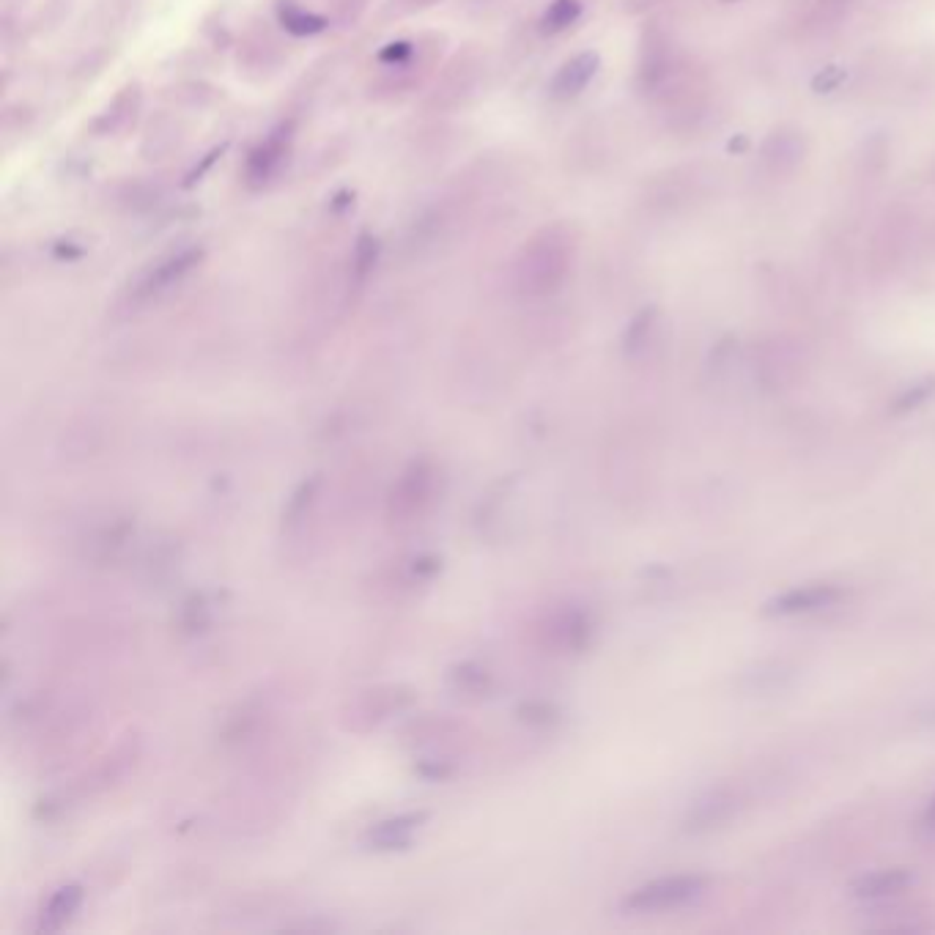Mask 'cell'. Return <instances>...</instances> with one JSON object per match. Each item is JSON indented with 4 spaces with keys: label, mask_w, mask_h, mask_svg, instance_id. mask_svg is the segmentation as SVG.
Returning a JSON list of instances; mask_svg holds the SVG:
<instances>
[{
    "label": "cell",
    "mask_w": 935,
    "mask_h": 935,
    "mask_svg": "<svg viewBox=\"0 0 935 935\" xmlns=\"http://www.w3.org/2000/svg\"><path fill=\"white\" fill-rule=\"evenodd\" d=\"M565 270H568L565 242L549 239L538 247H532V253L527 255V261L521 266V286H524V291H536V294L554 291L557 283L562 280Z\"/></svg>",
    "instance_id": "cell-4"
},
{
    "label": "cell",
    "mask_w": 935,
    "mask_h": 935,
    "mask_svg": "<svg viewBox=\"0 0 935 935\" xmlns=\"http://www.w3.org/2000/svg\"><path fill=\"white\" fill-rule=\"evenodd\" d=\"M433 483H436V472H433L431 461L415 459L404 472L398 475V480L390 488V497H387L390 524H395V527L412 524L417 516H423V510L431 505Z\"/></svg>",
    "instance_id": "cell-1"
},
{
    "label": "cell",
    "mask_w": 935,
    "mask_h": 935,
    "mask_svg": "<svg viewBox=\"0 0 935 935\" xmlns=\"http://www.w3.org/2000/svg\"><path fill=\"white\" fill-rule=\"evenodd\" d=\"M206 620H209V609H206L203 598H193V601L184 606L182 626H184L187 631H201V629L206 626Z\"/></svg>",
    "instance_id": "cell-20"
},
{
    "label": "cell",
    "mask_w": 935,
    "mask_h": 935,
    "mask_svg": "<svg viewBox=\"0 0 935 935\" xmlns=\"http://www.w3.org/2000/svg\"><path fill=\"white\" fill-rule=\"evenodd\" d=\"M552 637L560 648L565 650H585L590 637H593V622L585 612H562L554 622H552Z\"/></svg>",
    "instance_id": "cell-12"
},
{
    "label": "cell",
    "mask_w": 935,
    "mask_h": 935,
    "mask_svg": "<svg viewBox=\"0 0 935 935\" xmlns=\"http://www.w3.org/2000/svg\"><path fill=\"white\" fill-rule=\"evenodd\" d=\"M705 888L702 875H670L650 880L622 900V911L629 914H653V911H666L678 908L689 900H694Z\"/></svg>",
    "instance_id": "cell-2"
},
{
    "label": "cell",
    "mask_w": 935,
    "mask_h": 935,
    "mask_svg": "<svg viewBox=\"0 0 935 935\" xmlns=\"http://www.w3.org/2000/svg\"><path fill=\"white\" fill-rule=\"evenodd\" d=\"M319 485H322V477H319V475L307 477V480H302V483L296 485V492L291 494L288 508H286V513H283V521H286V524H296V521L307 513L310 502H313L316 494H319Z\"/></svg>",
    "instance_id": "cell-17"
},
{
    "label": "cell",
    "mask_w": 935,
    "mask_h": 935,
    "mask_svg": "<svg viewBox=\"0 0 935 935\" xmlns=\"http://www.w3.org/2000/svg\"><path fill=\"white\" fill-rule=\"evenodd\" d=\"M839 596H842V590L834 588V585H807V588H795V590H787V593L771 598L763 606V612L766 614H779V617L807 614V612H815V609H823V606L834 604Z\"/></svg>",
    "instance_id": "cell-6"
},
{
    "label": "cell",
    "mask_w": 935,
    "mask_h": 935,
    "mask_svg": "<svg viewBox=\"0 0 935 935\" xmlns=\"http://www.w3.org/2000/svg\"><path fill=\"white\" fill-rule=\"evenodd\" d=\"M201 258H203V253L198 247H182V250H173V253L162 255L141 275V280L132 286L129 299L135 305H146L151 299H159L162 294H167L170 288L179 286L201 263Z\"/></svg>",
    "instance_id": "cell-3"
},
{
    "label": "cell",
    "mask_w": 935,
    "mask_h": 935,
    "mask_svg": "<svg viewBox=\"0 0 935 935\" xmlns=\"http://www.w3.org/2000/svg\"><path fill=\"white\" fill-rule=\"evenodd\" d=\"M735 810V795L725 793V790H716L705 795L702 801H697V804L691 807L689 818H686V828L689 831H705V828H714L719 823H725Z\"/></svg>",
    "instance_id": "cell-11"
},
{
    "label": "cell",
    "mask_w": 935,
    "mask_h": 935,
    "mask_svg": "<svg viewBox=\"0 0 935 935\" xmlns=\"http://www.w3.org/2000/svg\"><path fill=\"white\" fill-rule=\"evenodd\" d=\"M924 826H927V828H935V798L930 801V807H927V812H924Z\"/></svg>",
    "instance_id": "cell-23"
},
{
    "label": "cell",
    "mask_w": 935,
    "mask_h": 935,
    "mask_svg": "<svg viewBox=\"0 0 935 935\" xmlns=\"http://www.w3.org/2000/svg\"><path fill=\"white\" fill-rule=\"evenodd\" d=\"M428 820V812H407V815H398V818H390V820H382L376 823L371 831H368V845L373 851H400V848H409L415 834L420 831V826Z\"/></svg>",
    "instance_id": "cell-7"
},
{
    "label": "cell",
    "mask_w": 935,
    "mask_h": 935,
    "mask_svg": "<svg viewBox=\"0 0 935 935\" xmlns=\"http://www.w3.org/2000/svg\"><path fill=\"white\" fill-rule=\"evenodd\" d=\"M932 392H935V379H924L922 384H914L911 390H905V392L895 400L892 412H895V415H905V412L922 407Z\"/></svg>",
    "instance_id": "cell-18"
},
{
    "label": "cell",
    "mask_w": 935,
    "mask_h": 935,
    "mask_svg": "<svg viewBox=\"0 0 935 935\" xmlns=\"http://www.w3.org/2000/svg\"><path fill=\"white\" fill-rule=\"evenodd\" d=\"M448 681H450L453 691L464 694V697H485L488 691H492V675H488L480 664H472V661L456 664L448 675Z\"/></svg>",
    "instance_id": "cell-15"
},
{
    "label": "cell",
    "mask_w": 935,
    "mask_h": 935,
    "mask_svg": "<svg viewBox=\"0 0 935 935\" xmlns=\"http://www.w3.org/2000/svg\"><path fill=\"white\" fill-rule=\"evenodd\" d=\"M653 310H645V313L639 316V319H634V324H631V330L626 332V348L629 351H634V348H639V343L645 340V332H650V327H653Z\"/></svg>",
    "instance_id": "cell-22"
},
{
    "label": "cell",
    "mask_w": 935,
    "mask_h": 935,
    "mask_svg": "<svg viewBox=\"0 0 935 935\" xmlns=\"http://www.w3.org/2000/svg\"><path fill=\"white\" fill-rule=\"evenodd\" d=\"M911 883H914V872L903 870V867H895V870H878V872H870V875L859 878L851 886V892L859 900H880V897L903 892V888L911 886Z\"/></svg>",
    "instance_id": "cell-10"
},
{
    "label": "cell",
    "mask_w": 935,
    "mask_h": 935,
    "mask_svg": "<svg viewBox=\"0 0 935 935\" xmlns=\"http://www.w3.org/2000/svg\"><path fill=\"white\" fill-rule=\"evenodd\" d=\"M283 20H286V28L294 33H316L324 28L322 17H310V14H299V12H288V14H283Z\"/></svg>",
    "instance_id": "cell-21"
},
{
    "label": "cell",
    "mask_w": 935,
    "mask_h": 935,
    "mask_svg": "<svg viewBox=\"0 0 935 935\" xmlns=\"http://www.w3.org/2000/svg\"><path fill=\"white\" fill-rule=\"evenodd\" d=\"M409 702H412V697H409V694H400V689L371 691V694H365L357 705H354L351 722L365 719V727L379 725L382 719H387V716L392 714V710H398L400 705H409Z\"/></svg>",
    "instance_id": "cell-14"
},
{
    "label": "cell",
    "mask_w": 935,
    "mask_h": 935,
    "mask_svg": "<svg viewBox=\"0 0 935 935\" xmlns=\"http://www.w3.org/2000/svg\"><path fill=\"white\" fill-rule=\"evenodd\" d=\"M519 716L529 725H552L557 719V710L549 702H524L519 708Z\"/></svg>",
    "instance_id": "cell-19"
},
{
    "label": "cell",
    "mask_w": 935,
    "mask_h": 935,
    "mask_svg": "<svg viewBox=\"0 0 935 935\" xmlns=\"http://www.w3.org/2000/svg\"><path fill=\"white\" fill-rule=\"evenodd\" d=\"M579 14H582V4H579V0H554L541 20V28L544 33H560L568 25H573Z\"/></svg>",
    "instance_id": "cell-16"
},
{
    "label": "cell",
    "mask_w": 935,
    "mask_h": 935,
    "mask_svg": "<svg viewBox=\"0 0 935 935\" xmlns=\"http://www.w3.org/2000/svg\"><path fill=\"white\" fill-rule=\"evenodd\" d=\"M598 72V56L596 53H582L562 64V69L552 80V97L554 99H573L588 88V82Z\"/></svg>",
    "instance_id": "cell-8"
},
{
    "label": "cell",
    "mask_w": 935,
    "mask_h": 935,
    "mask_svg": "<svg viewBox=\"0 0 935 935\" xmlns=\"http://www.w3.org/2000/svg\"><path fill=\"white\" fill-rule=\"evenodd\" d=\"M763 159L774 173H787L804 159V141L795 132H776L763 146Z\"/></svg>",
    "instance_id": "cell-13"
},
{
    "label": "cell",
    "mask_w": 935,
    "mask_h": 935,
    "mask_svg": "<svg viewBox=\"0 0 935 935\" xmlns=\"http://www.w3.org/2000/svg\"><path fill=\"white\" fill-rule=\"evenodd\" d=\"M288 151H291V124H280L250 151L247 167H244L247 182L253 187H261L270 179H275L283 162L288 159Z\"/></svg>",
    "instance_id": "cell-5"
},
{
    "label": "cell",
    "mask_w": 935,
    "mask_h": 935,
    "mask_svg": "<svg viewBox=\"0 0 935 935\" xmlns=\"http://www.w3.org/2000/svg\"><path fill=\"white\" fill-rule=\"evenodd\" d=\"M82 900H85V892H82L80 883H66V886H61L58 892L47 900L44 911H41L39 932H58V930H64V927L72 922V916L80 911Z\"/></svg>",
    "instance_id": "cell-9"
}]
</instances>
